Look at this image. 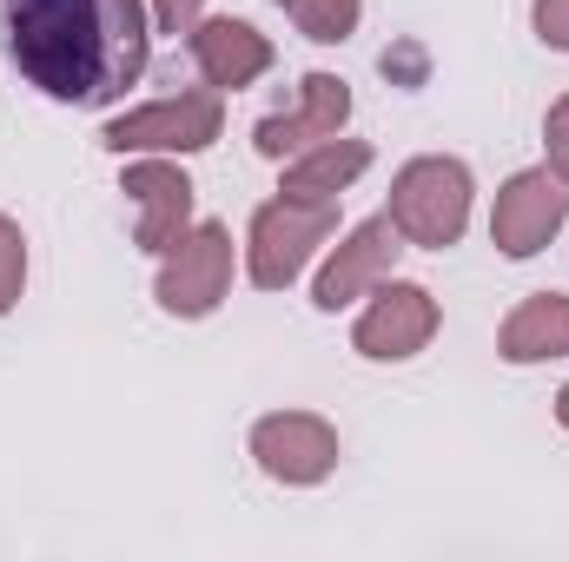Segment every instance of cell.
Wrapping results in <instances>:
<instances>
[{
  "mask_svg": "<svg viewBox=\"0 0 569 562\" xmlns=\"http://www.w3.org/2000/svg\"><path fill=\"white\" fill-rule=\"evenodd\" d=\"M252 456L272 483H325L338 470V430L311 411H279L252 423Z\"/></svg>",
  "mask_w": 569,
  "mask_h": 562,
  "instance_id": "obj_8",
  "label": "cell"
},
{
  "mask_svg": "<svg viewBox=\"0 0 569 562\" xmlns=\"http://www.w3.org/2000/svg\"><path fill=\"white\" fill-rule=\"evenodd\" d=\"M186 47H192V67H199V80L212 87V93H239V87H252L259 73H272V40L252 27V20H199L192 33H186Z\"/></svg>",
  "mask_w": 569,
  "mask_h": 562,
  "instance_id": "obj_12",
  "label": "cell"
},
{
  "mask_svg": "<svg viewBox=\"0 0 569 562\" xmlns=\"http://www.w3.org/2000/svg\"><path fill=\"white\" fill-rule=\"evenodd\" d=\"M365 165H371V145L365 140H325V145H311L305 159L284 165V199H338Z\"/></svg>",
  "mask_w": 569,
  "mask_h": 562,
  "instance_id": "obj_14",
  "label": "cell"
},
{
  "mask_svg": "<svg viewBox=\"0 0 569 562\" xmlns=\"http://www.w3.org/2000/svg\"><path fill=\"white\" fill-rule=\"evenodd\" d=\"M497 351L510 364H550V358H569V291H537L523 298L503 331H497Z\"/></svg>",
  "mask_w": 569,
  "mask_h": 562,
  "instance_id": "obj_13",
  "label": "cell"
},
{
  "mask_svg": "<svg viewBox=\"0 0 569 562\" xmlns=\"http://www.w3.org/2000/svg\"><path fill=\"white\" fill-rule=\"evenodd\" d=\"M543 145H550V172L569 185V93L550 107V120H543Z\"/></svg>",
  "mask_w": 569,
  "mask_h": 562,
  "instance_id": "obj_17",
  "label": "cell"
},
{
  "mask_svg": "<svg viewBox=\"0 0 569 562\" xmlns=\"http://www.w3.org/2000/svg\"><path fill=\"white\" fill-rule=\"evenodd\" d=\"M391 225L411 245H425V252L457 245L463 225H470V165L463 159H443V152L411 159L391 179Z\"/></svg>",
  "mask_w": 569,
  "mask_h": 562,
  "instance_id": "obj_2",
  "label": "cell"
},
{
  "mask_svg": "<svg viewBox=\"0 0 569 562\" xmlns=\"http://www.w3.org/2000/svg\"><path fill=\"white\" fill-rule=\"evenodd\" d=\"M226 133V107L212 87H192V93H172V100H152L140 113H120L107 120L100 145L107 152H206V145Z\"/></svg>",
  "mask_w": 569,
  "mask_h": 562,
  "instance_id": "obj_4",
  "label": "cell"
},
{
  "mask_svg": "<svg viewBox=\"0 0 569 562\" xmlns=\"http://www.w3.org/2000/svg\"><path fill=\"white\" fill-rule=\"evenodd\" d=\"M120 192L140 205V232H133V245L140 252H172L186 232H192V179L179 172V165H166V159H133L127 165V179H120Z\"/></svg>",
  "mask_w": 569,
  "mask_h": 562,
  "instance_id": "obj_10",
  "label": "cell"
},
{
  "mask_svg": "<svg viewBox=\"0 0 569 562\" xmlns=\"http://www.w3.org/2000/svg\"><path fill=\"white\" fill-rule=\"evenodd\" d=\"M569 219V185L537 165V172H517L503 192H497V212H490V239L503 259H537Z\"/></svg>",
  "mask_w": 569,
  "mask_h": 562,
  "instance_id": "obj_6",
  "label": "cell"
},
{
  "mask_svg": "<svg viewBox=\"0 0 569 562\" xmlns=\"http://www.w3.org/2000/svg\"><path fill=\"white\" fill-rule=\"evenodd\" d=\"M537 40L569 53V0H537Z\"/></svg>",
  "mask_w": 569,
  "mask_h": 562,
  "instance_id": "obj_18",
  "label": "cell"
},
{
  "mask_svg": "<svg viewBox=\"0 0 569 562\" xmlns=\"http://www.w3.org/2000/svg\"><path fill=\"white\" fill-rule=\"evenodd\" d=\"M284 7H291L298 33H305V40H318V47L351 40V33H358V13H365V0H284Z\"/></svg>",
  "mask_w": 569,
  "mask_h": 562,
  "instance_id": "obj_15",
  "label": "cell"
},
{
  "mask_svg": "<svg viewBox=\"0 0 569 562\" xmlns=\"http://www.w3.org/2000/svg\"><path fill=\"white\" fill-rule=\"evenodd\" d=\"M232 291V232L219 219L192 225L172 252H159V304L172 318H206Z\"/></svg>",
  "mask_w": 569,
  "mask_h": 562,
  "instance_id": "obj_5",
  "label": "cell"
},
{
  "mask_svg": "<svg viewBox=\"0 0 569 562\" xmlns=\"http://www.w3.org/2000/svg\"><path fill=\"white\" fill-rule=\"evenodd\" d=\"M338 232V199H266L252 212V245H246V272L259 291H284L305 272V259Z\"/></svg>",
  "mask_w": 569,
  "mask_h": 562,
  "instance_id": "obj_3",
  "label": "cell"
},
{
  "mask_svg": "<svg viewBox=\"0 0 569 562\" xmlns=\"http://www.w3.org/2000/svg\"><path fill=\"white\" fill-rule=\"evenodd\" d=\"M430 338H437V298H430L425 284H378V298H371V311L358 318V331H351V344H358V358H371V364H398V358H418Z\"/></svg>",
  "mask_w": 569,
  "mask_h": 562,
  "instance_id": "obj_7",
  "label": "cell"
},
{
  "mask_svg": "<svg viewBox=\"0 0 569 562\" xmlns=\"http://www.w3.org/2000/svg\"><path fill=\"white\" fill-rule=\"evenodd\" d=\"M0 40L27 87L60 107H113L140 87L146 0H0Z\"/></svg>",
  "mask_w": 569,
  "mask_h": 562,
  "instance_id": "obj_1",
  "label": "cell"
},
{
  "mask_svg": "<svg viewBox=\"0 0 569 562\" xmlns=\"http://www.w3.org/2000/svg\"><path fill=\"white\" fill-rule=\"evenodd\" d=\"M398 252H405V232L391 225V212L365 219V225L325 259V272H318V284H311V304H318V311H345L358 291H371V284L398 265Z\"/></svg>",
  "mask_w": 569,
  "mask_h": 562,
  "instance_id": "obj_11",
  "label": "cell"
},
{
  "mask_svg": "<svg viewBox=\"0 0 569 562\" xmlns=\"http://www.w3.org/2000/svg\"><path fill=\"white\" fill-rule=\"evenodd\" d=\"M199 7L206 0H152V20H159V33H192L199 27Z\"/></svg>",
  "mask_w": 569,
  "mask_h": 562,
  "instance_id": "obj_19",
  "label": "cell"
},
{
  "mask_svg": "<svg viewBox=\"0 0 569 562\" xmlns=\"http://www.w3.org/2000/svg\"><path fill=\"white\" fill-rule=\"evenodd\" d=\"M345 120H351V87H345L338 73H305V80H298V107L259 120L252 145H259L266 159H291V152H311V145L338 140Z\"/></svg>",
  "mask_w": 569,
  "mask_h": 562,
  "instance_id": "obj_9",
  "label": "cell"
},
{
  "mask_svg": "<svg viewBox=\"0 0 569 562\" xmlns=\"http://www.w3.org/2000/svg\"><path fill=\"white\" fill-rule=\"evenodd\" d=\"M557 423H563V430H569V384H563V391H557Z\"/></svg>",
  "mask_w": 569,
  "mask_h": 562,
  "instance_id": "obj_20",
  "label": "cell"
},
{
  "mask_svg": "<svg viewBox=\"0 0 569 562\" xmlns=\"http://www.w3.org/2000/svg\"><path fill=\"white\" fill-rule=\"evenodd\" d=\"M20 284H27V239H20V225L0 212V318L20 304Z\"/></svg>",
  "mask_w": 569,
  "mask_h": 562,
  "instance_id": "obj_16",
  "label": "cell"
}]
</instances>
